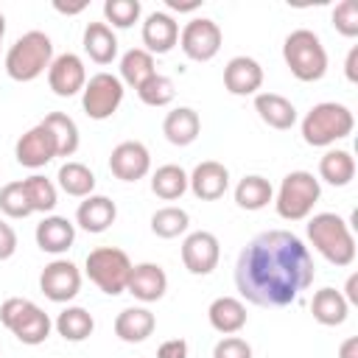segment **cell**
<instances>
[{"mask_svg":"<svg viewBox=\"0 0 358 358\" xmlns=\"http://www.w3.org/2000/svg\"><path fill=\"white\" fill-rule=\"evenodd\" d=\"M313 257L302 238L288 229L255 235L238 255L235 285L257 308H285L313 282Z\"/></svg>","mask_w":358,"mask_h":358,"instance_id":"1","label":"cell"},{"mask_svg":"<svg viewBox=\"0 0 358 358\" xmlns=\"http://www.w3.org/2000/svg\"><path fill=\"white\" fill-rule=\"evenodd\" d=\"M308 241L333 266H350L355 260V238L336 213H316L308 221Z\"/></svg>","mask_w":358,"mask_h":358,"instance_id":"2","label":"cell"},{"mask_svg":"<svg viewBox=\"0 0 358 358\" xmlns=\"http://www.w3.org/2000/svg\"><path fill=\"white\" fill-rule=\"evenodd\" d=\"M53 62V42L48 34L42 31H28L22 34L6 53V73L8 78L28 84L34 78H39Z\"/></svg>","mask_w":358,"mask_h":358,"instance_id":"3","label":"cell"},{"mask_svg":"<svg viewBox=\"0 0 358 358\" xmlns=\"http://www.w3.org/2000/svg\"><path fill=\"white\" fill-rule=\"evenodd\" d=\"M355 129V117L344 103L322 101L310 106V112L302 117V140L313 148H327L336 140L350 137Z\"/></svg>","mask_w":358,"mask_h":358,"instance_id":"4","label":"cell"},{"mask_svg":"<svg viewBox=\"0 0 358 358\" xmlns=\"http://www.w3.org/2000/svg\"><path fill=\"white\" fill-rule=\"evenodd\" d=\"M282 59H285L291 76L305 84L319 81L327 73V50L322 45V39L308 28H296L285 36Z\"/></svg>","mask_w":358,"mask_h":358,"instance_id":"5","label":"cell"},{"mask_svg":"<svg viewBox=\"0 0 358 358\" xmlns=\"http://www.w3.org/2000/svg\"><path fill=\"white\" fill-rule=\"evenodd\" d=\"M0 322L14 333L17 341L28 344V347H36L42 344L48 336H50V316L31 299H22V296H8L3 305H0Z\"/></svg>","mask_w":358,"mask_h":358,"instance_id":"6","label":"cell"},{"mask_svg":"<svg viewBox=\"0 0 358 358\" xmlns=\"http://www.w3.org/2000/svg\"><path fill=\"white\" fill-rule=\"evenodd\" d=\"M319 196H322V187H319V179L310 171H291L280 182V190H277V199H274L277 215L285 218V221H302V218L310 215Z\"/></svg>","mask_w":358,"mask_h":358,"instance_id":"7","label":"cell"},{"mask_svg":"<svg viewBox=\"0 0 358 358\" xmlns=\"http://www.w3.org/2000/svg\"><path fill=\"white\" fill-rule=\"evenodd\" d=\"M129 274H131V260L117 246H98L87 255V277L109 296L126 291Z\"/></svg>","mask_w":358,"mask_h":358,"instance_id":"8","label":"cell"},{"mask_svg":"<svg viewBox=\"0 0 358 358\" xmlns=\"http://www.w3.org/2000/svg\"><path fill=\"white\" fill-rule=\"evenodd\" d=\"M123 101V81L112 73H95L92 78H87L84 90H81V106L87 112V117L92 120H106L117 112Z\"/></svg>","mask_w":358,"mask_h":358,"instance_id":"9","label":"cell"},{"mask_svg":"<svg viewBox=\"0 0 358 358\" xmlns=\"http://www.w3.org/2000/svg\"><path fill=\"white\" fill-rule=\"evenodd\" d=\"M224 34L215 20L210 17H193L182 31H179V48L187 59L193 62H210L221 50Z\"/></svg>","mask_w":358,"mask_h":358,"instance_id":"10","label":"cell"},{"mask_svg":"<svg viewBox=\"0 0 358 358\" xmlns=\"http://www.w3.org/2000/svg\"><path fill=\"white\" fill-rule=\"evenodd\" d=\"M218 260H221V243L213 232L199 229L182 241V263L190 274L204 277L218 266Z\"/></svg>","mask_w":358,"mask_h":358,"instance_id":"11","label":"cell"},{"mask_svg":"<svg viewBox=\"0 0 358 358\" xmlns=\"http://www.w3.org/2000/svg\"><path fill=\"white\" fill-rule=\"evenodd\" d=\"M39 288L50 302H70L81 291V271L70 260H53L42 268Z\"/></svg>","mask_w":358,"mask_h":358,"instance_id":"12","label":"cell"},{"mask_svg":"<svg viewBox=\"0 0 358 358\" xmlns=\"http://www.w3.org/2000/svg\"><path fill=\"white\" fill-rule=\"evenodd\" d=\"M109 171L120 182H137L151 171V154L140 140H123L109 154Z\"/></svg>","mask_w":358,"mask_h":358,"instance_id":"13","label":"cell"},{"mask_svg":"<svg viewBox=\"0 0 358 358\" xmlns=\"http://www.w3.org/2000/svg\"><path fill=\"white\" fill-rule=\"evenodd\" d=\"M48 84L59 98H70L78 95L87 84V67L81 62V56L76 53H62L50 62L48 67Z\"/></svg>","mask_w":358,"mask_h":358,"instance_id":"14","label":"cell"},{"mask_svg":"<svg viewBox=\"0 0 358 358\" xmlns=\"http://www.w3.org/2000/svg\"><path fill=\"white\" fill-rule=\"evenodd\" d=\"M14 157H17V162L25 165V168H45V165L56 157L53 134H50L42 123H36L34 129H28V131L17 140Z\"/></svg>","mask_w":358,"mask_h":358,"instance_id":"15","label":"cell"},{"mask_svg":"<svg viewBox=\"0 0 358 358\" xmlns=\"http://www.w3.org/2000/svg\"><path fill=\"white\" fill-rule=\"evenodd\" d=\"M224 87L229 95H257L263 87V67L252 56H232L224 67Z\"/></svg>","mask_w":358,"mask_h":358,"instance_id":"16","label":"cell"},{"mask_svg":"<svg viewBox=\"0 0 358 358\" xmlns=\"http://www.w3.org/2000/svg\"><path fill=\"white\" fill-rule=\"evenodd\" d=\"M187 187L193 190L196 199H201V201H215V199H221V196L227 193V187H229V171H227L221 162H215V159H204V162H199V165L193 168V173L187 176Z\"/></svg>","mask_w":358,"mask_h":358,"instance_id":"17","label":"cell"},{"mask_svg":"<svg viewBox=\"0 0 358 358\" xmlns=\"http://www.w3.org/2000/svg\"><path fill=\"white\" fill-rule=\"evenodd\" d=\"M126 291L140 302H157L168 291V274L159 263H137L131 266Z\"/></svg>","mask_w":358,"mask_h":358,"instance_id":"18","label":"cell"},{"mask_svg":"<svg viewBox=\"0 0 358 358\" xmlns=\"http://www.w3.org/2000/svg\"><path fill=\"white\" fill-rule=\"evenodd\" d=\"M143 45L154 53H168L179 45V22L168 11H151L143 22Z\"/></svg>","mask_w":358,"mask_h":358,"instance_id":"19","label":"cell"},{"mask_svg":"<svg viewBox=\"0 0 358 358\" xmlns=\"http://www.w3.org/2000/svg\"><path fill=\"white\" fill-rule=\"evenodd\" d=\"M36 246L48 255H64L73 241H76V224L67 221L64 215H45L39 224H36Z\"/></svg>","mask_w":358,"mask_h":358,"instance_id":"20","label":"cell"},{"mask_svg":"<svg viewBox=\"0 0 358 358\" xmlns=\"http://www.w3.org/2000/svg\"><path fill=\"white\" fill-rule=\"evenodd\" d=\"M115 218H117L115 201H112L109 196H98V193L87 196V199L78 204V210H76V224H78L84 232H92V235L106 232V229L115 224Z\"/></svg>","mask_w":358,"mask_h":358,"instance_id":"21","label":"cell"},{"mask_svg":"<svg viewBox=\"0 0 358 358\" xmlns=\"http://www.w3.org/2000/svg\"><path fill=\"white\" fill-rule=\"evenodd\" d=\"M255 112L266 126H271L277 131H288L296 123L294 103L280 92H257L255 95Z\"/></svg>","mask_w":358,"mask_h":358,"instance_id":"22","label":"cell"},{"mask_svg":"<svg viewBox=\"0 0 358 358\" xmlns=\"http://www.w3.org/2000/svg\"><path fill=\"white\" fill-rule=\"evenodd\" d=\"M201 131V120H199V112L190 109V106H176L165 115L162 120V134L171 145H190Z\"/></svg>","mask_w":358,"mask_h":358,"instance_id":"23","label":"cell"},{"mask_svg":"<svg viewBox=\"0 0 358 358\" xmlns=\"http://www.w3.org/2000/svg\"><path fill=\"white\" fill-rule=\"evenodd\" d=\"M207 319H210L213 330H218L224 336H235L238 330L246 327V305L235 296H218L210 302Z\"/></svg>","mask_w":358,"mask_h":358,"instance_id":"24","label":"cell"},{"mask_svg":"<svg viewBox=\"0 0 358 358\" xmlns=\"http://www.w3.org/2000/svg\"><path fill=\"white\" fill-rule=\"evenodd\" d=\"M157 327V319L148 308H123L115 319V336L126 344H140L145 341Z\"/></svg>","mask_w":358,"mask_h":358,"instance_id":"25","label":"cell"},{"mask_svg":"<svg viewBox=\"0 0 358 358\" xmlns=\"http://www.w3.org/2000/svg\"><path fill=\"white\" fill-rule=\"evenodd\" d=\"M310 313L319 324L324 327H338L347 322V313H350V305L344 299L341 291L336 288H319L313 294V302H310Z\"/></svg>","mask_w":358,"mask_h":358,"instance_id":"26","label":"cell"},{"mask_svg":"<svg viewBox=\"0 0 358 358\" xmlns=\"http://www.w3.org/2000/svg\"><path fill=\"white\" fill-rule=\"evenodd\" d=\"M84 50L95 64H112L117 56V36L106 22H87Z\"/></svg>","mask_w":358,"mask_h":358,"instance_id":"27","label":"cell"},{"mask_svg":"<svg viewBox=\"0 0 358 358\" xmlns=\"http://www.w3.org/2000/svg\"><path fill=\"white\" fill-rule=\"evenodd\" d=\"M319 176L333 187H347L355 179V159L344 148H330L319 159Z\"/></svg>","mask_w":358,"mask_h":358,"instance_id":"28","label":"cell"},{"mask_svg":"<svg viewBox=\"0 0 358 358\" xmlns=\"http://www.w3.org/2000/svg\"><path fill=\"white\" fill-rule=\"evenodd\" d=\"M274 199V187L266 176H257V173H249L243 176L238 185H235V204L241 210H263L268 201Z\"/></svg>","mask_w":358,"mask_h":358,"instance_id":"29","label":"cell"},{"mask_svg":"<svg viewBox=\"0 0 358 358\" xmlns=\"http://www.w3.org/2000/svg\"><path fill=\"white\" fill-rule=\"evenodd\" d=\"M154 73H157L154 56L145 48H131V50L123 53V59H120V81L129 84L131 90H140Z\"/></svg>","mask_w":358,"mask_h":358,"instance_id":"30","label":"cell"},{"mask_svg":"<svg viewBox=\"0 0 358 358\" xmlns=\"http://www.w3.org/2000/svg\"><path fill=\"white\" fill-rule=\"evenodd\" d=\"M42 126L53 134V143H56V157H73L78 151V126L70 115L64 112H50L45 115Z\"/></svg>","mask_w":358,"mask_h":358,"instance_id":"31","label":"cell"},{"mask_svg":"<svg viewBox=\"0 0 358 358\" xmlns=\"http://www.w3.org/2000/svg\"><path fill=\"white\" fill-rule=\"evenodd\" d=\"M53 327H56V333H59L64 341H84V338L92 336L95 319H92L90 310H84V308H78V305H70V308H64V310L56 316Z\"/></svg>","mask_w":358,"mask_h":358,"instance_id":"32","label":"cell"},{"mask_svg":"<svg viewBox=\"0 0 358 358\" xmlns=\"http://www.w3.org/2000/svg\"><path fill=\"white\" fill-rule=\"evenodd\" d=\"M56 179H59V187L67 196H76V199H87L95 190V173L84 162H64L59 168Z\"/></svg>","mask_w":358,"mask_h":358,"instance_id":"33","label":"cell"},{"mask_svg":"<svg viewBox=\"0 0 358 358\" xmlns=\"http://www.w3.org/2000/svg\"><path fill=\"white\" fill-rule=\"evenodd\" d=\"M187 190V173L179 165H159L151 173V193L162 201H176Z\"/></svg>","mask_w":358,"mask_h":358,"instance_id":"34","label":"cell"},{"mask_svg":"<svg viewBox=\"0 0 358 358\" xmlns=\"http://www.w3.org/2000/svg\"><path fill=\"white\" fill-rule=\"evenodd\" d=\"M22 187H25V196H28V204H31L34 213H50L59 204L56 185L42 173H34V176L22 179Z\"/></svg>","mask_w":358,"mask_h":358,"instance_id":"35","label":"cell"},{"mask_svg":"<svg viewBox=\"0 0 358 358\" xmlns=\"http://www.w3.org/2000/svg\"><path fill=\"white\" fill-rule=\"evenodd\" d=\"M190 227V215L182 210V207H159L154 215H151V232L157 238H179L185 229Z\"/></svg>","mask_w":358,"mask_h":358,"instance_id":"36","label":"cell"},{"mask_svg":"<svg viewBox=\"0 0 358 358\" xmlns=\"http://www.w3.org/2000/svg\"><path fill=\"white\" fill-rule=\"evenodd\" d=\"M137 95H140V101H143L145 106H168V103L173 101V95H176V84H173L168 76L154 73V76L137 90Z\"/></svg>","mask_w":358,"mask_h":358,"instance_id":"37","label":"cell"},{"mask_svg":"<svg viewBox=\"0 0 358 358\" xmlns=\"http://www.w3.org/2000/svg\"><path fill=\"white\" fill-rule=\"evenodd\" d=\"M140 0H106L103 17L109 28H131L140 20Z\"/></svg>","mask_w":358,"mask_h":358,"instance_id":"38","label":"cell"},{"mask_svg":"<svg viewBox=\"0 0 358 358\" xmlns=\"http://www.w3.org/2000/svg\"><path fill=\"white\" fill-rule=\"evenodd\" d=\"M0 210L8 218H28L34 213L31 204H28V196H25L22 182H8V185L0 187Z\"/></svg>","mask_w":358,"mask_h":358,"instance_id":"39","label":"cell"},{"mask_svg":"<svg viewBox=\"0 0 358 358\" xmlns=\"http://www.w3.org/2000/svg\"><path fill=\"white\" fill-rule=\"evenodd\" d=\"M330 20H333V28L341 36H347V39L358 36V3L355 0H341L333 8V17Z\"/></svg>","mask_w":358,"mask_h":358,"instance_id":"40","label":"cell"},{"mask_svg":"<svg viewBox=\"0 0 358 358\" xmlns=\"http://www.w3.org/2000/svg\"><path fill=\"white\" fill-rule=\"evenodd\" d=\"M213 358H252V347L238 336H227L213 347Z\"/></svg>","mask_w":358,"mask_h":358,"instance_id":"41","label":"cell"},{"mask_svg":"<svg viewBox=\"0 0 358 358\" xmlns=\"http://www.w3.org/2000/svg\"><path fill=\"white\" fill-rule=\"evenodd\" d=\"M17 252V232L11 229V224L0 221V260H8Z\"/></svg>","mask_w":358,"mask_h":358,"instance_id":"42","label":"cell"},{"mask_svg":"<svg viewBox=\"0 0 358 358\" xmlns=\"http://www.w3.org/2000/svg\"><path fill=\"white\" fill-rule=\"evenodd\" d=\"M157 358H187V341L185 338L162 341L159 350H157Z\"/></svg>","mask_w":358,"mask_h":358,"instance_id":"43","label":"cell"},{"mask_svg":"<svg viewBox=\"0 0 358 358\" xmlns=\"http://www.w3.org/2000/svg\"><path fill=\"white\" fill-rule=\"evenodd\" d=\"M344 76H347V81H358V48H350V53H347V62H344Z\"/></svg>","mask_w":358,"mask_h":358,"instance_id":"44","label":"cell"},{"mask_svg":"<svg viewBox=\"0 0 358 358\" xmlns=\"http://www.w3.org/2000/svg\"><path fill=\"white\" fill-rule=\"evenodd\" d=\"M344 299H347V305H358V274H350L347 277V285H344Z\"/></svg>","mask_w":358,"mask_h":358,"instance_id":"45","label":"cell"},{"mask_svg":"<svg viewBox=\"0 0 358 358\" xmlns=\"http://www.w3.org/2000/svg\"><path fill=\"white\" fill-rule=\"evenodd\" d=\"M338 358H358V338H355V336H350L347 341H341Z\"/></svg>","mask_w":358,"mask_h":358,"instance_id":"46","label":"cell"},{"mask_svg":"<svg viewBox=\"0 0 358 358\" xmlns=\"http://www.w3.org/2000/svg\"><path fill=\"white\" fill-rule=\"evenodd\" d=\"M165 6L168 8H173V11H196L201 3L199 0H190V3H179V0H165Z\"/></svg>","mask_w":358,"mask_h":358,"instance_id":"47","label":"cell"},{"mask_svg":"<svg viewBox=\"0 0 358 358\" xmlns=\"http://www.w3.org/2000/svg\"><path fill=\"white\" fill-rule=\"evenodd\" d=\"M53 8L59 14H81L87 8V3H76V6H64V3H53Z\"/></svg>","mask_w":358,"mask_h":358,"instance_id":"48","label":"cell"},{"mask_svg":"<svg viewBox=\"0 0 358 358\" xmlns=\"http://www.w3.org/2000/svg\"><path fill=\"white\" fill-rule=\"evenodd\" d=\"M3 36H6V17L0 14V45H3Z\"/></svg>","mask_w":358,"mask_h":358,"instance_id":"49","label":"cell"}]
</instances>
